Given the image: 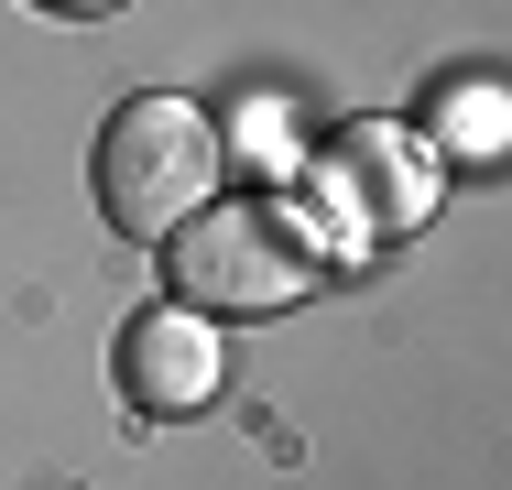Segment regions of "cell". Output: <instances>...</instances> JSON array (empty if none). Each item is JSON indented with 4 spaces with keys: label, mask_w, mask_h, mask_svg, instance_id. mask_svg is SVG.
<instances>
[{
    "label": "cell",
    "mask_w": 512,
    "mask_h": 490,
    "mask_svg": "<svg viewBox=\"0 0 512 490\" xmlns=\"http://www.w3.org/2000/svg\"><path fill=\"white\" fill-rule=\"evenodd\" d=\"M218 164H229V142L197 98L142 88L99 131V218L131 229V240H175L197 207H218Z\"/></svg>",
    "instance_id": "obj_1"
},
{
    "label": "cell",
    "mask_w": 512,
    "mask_h": 490,
    "mask_svg": "<svg viewBox=\"0 0 512 490\" xmlns=\"http://www.w3.org/2000/svg\"><path fill=\"white\" fill-rule=\"evenodd\" d=\"M164 251H175V305H197V316H284V305L327 273L316 229L284 218V207H262V196L197 207Z\"/></svg>",
    "instance_id": "obj_2"
},
{
    "label": "cell",
    "mask_w": 512,
    "mask_h": 490,
    "mask_svg": "<svg viewBox=\"0 0 512 490\" xmlns=\"http://www.w3.org/2000/svg\"><path fill=\"white\" fill-rule=\"evenodd\" d=\"M218 316H197V305H142L131 327H120V403L131 414H153V425H186L207 392H218Z\"/></svg>",
    "instance_id": "obj_3"
},
{
    "label": "cell",
    "mask_w": 512,
    "mask_h": 490,
    "mask_svg": "<svg viewBox=\"0 0 512 490\" xmlns=\"http://www.w3.org/2000/svg\"><path fill=\"white\" fill-rule=\"evenodd\" d=\"M349 196L382 186V229H414V207H425V153H414V131H349Z\"/></svg>",
    "instance_id": "obj_4"
},
{
    "label": "cell",
    "mask_w": 512,
    "mask_h": 490,
    "mask_svg": "<svg viewBox=\"0 0 512 490\" xmlns=\"http://www.w3.org/2000/svg\"><path fill=\"white\" fill-rule=\"evenodd\" d=\"M425 131L458 164H502V88H436L425 98Z\"/></svg>",
    "instance_id": "obj_5"
},
{
    "label": "cell",
    "mask_w": 512,
    "mask_h": 490,
    "mask_svg": "<svg viewBox=\"0 0 512 490\" xmlns=\"http://www.w3.org/2000/svg\"><path fill=\"white\" fill-rule=\"evenodd\" d=\"M44 11H66V22H99V11H120V0H44Z\"/></svg>",
    "instance_id": "obj_6"
}]
</instances>
